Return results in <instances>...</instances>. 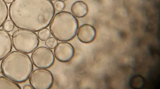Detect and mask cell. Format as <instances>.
<instances>
[{
    "label": "cell",
    "instance_id": "obj_1",
    "mask_svg": "<svg viewBox=\"0 0 160 89\" xmlns=\"http://www.w3.org/2000/svg\"><path fill=\"white\" fill-rule=\"evenodd\" d=\"M8 13L18 28L37 32L49 26L55 10L50 0H14Z\"/></svg>",
    "mask_w": 160,
    "mask_h": 89
},
{
    "label": "cell",
    "instance_id": "obj_2",
    "mask_svg": "<svg viewBox=\"0 0 160 89\" xmlns=\"http://www.w3.org/2000/svg\"><path fill=\"white\" fill-rule=\"evenodd\" d=\"M1 72L7 78L17 83L28 79L33 70V65L30 57L18 51L9 53L2 61Z\"/></svg>",
    "mask_w": 160,
    "mask_h": 89
},
{
    "label": "cell",
    "instance_id": "obj_3",
    "mask_svg": "<svg viewBox=\"0 0 160 89\" xmlns=\"http://www.w3.org/2000/svg\"><path fill=\"white\" fill-rule=\"evenodd\" d=\"M49 25L50 32L54 37L60 41L68 42L76 36L79 24L72 13L63 11L55 15Z\"/></svg>",
    "mask_w": 160,
    "mask_h": 89
},
{
    "label": "cell",
    "instance_id": "obj_4",
    "mask_svg": "<svg viewBox=\"0 0 160 89\" xmlns=\"http://www.w3.org/2000/svg\"><path fill=\"white\" fill-rule=\"evenodd\" d=\"M12 40L16 50L27 54L33 52L38 46L39 42L35 32L21 29L13 32Z\"/></svg>",
    "mask_w": 160,
    "mask_h": 89
},
{
    "label": "cell",
    "instance_id": "obj_5",
    "mask_svg": "<svg viewBox=\"0 0 160 89\" xmlns=\"http://www.w3.org/2000/svg\"><path fill=\"white\" fill-rule=\"evenodd\" d=\"M29 78L30 84L35 89H50L54 82L52 74L46 69H36L32 72Z\"/></svg>",
    "mask_w": 160,
    "mask_h": 89
},
{
    "label": "cell",
    "instance_id": "obj_6",
    "mask_svg": "<svg viewBox=\"0 0 160 89\" xmlns=\"http://www.w3.org/2000/svg\"><path fill=\"white\" fill-rule=\"evenodd\" d=\"M31 57L34 65L40 68H49L55 61L54 56L52 51L44 46L37 48L32 52Z\"/></svg>",
    "mask_w": 160,
    "mask_h": 89
},
{
    "label": "cell",
    "instance_id": "obj_7",
    "mask_svg": "<svg viewBox=\"0 0 160 89\" xmlns=\"http://www.w3.org/2000/svg\"><path fill=\"white\" fill-rule=\"evenodd\" d=\"M75 53L74 48L70 43L62 42L57 44L54 48V56L58 61L67 62L73 58Z\"/></svg>",
    "mask_w": 160,
    "mask_h": 89
},
{
    "label": "cell",
    "instance_id": "obj_8",
    "mask_svg": "<svg viewBox=\"0 0 160 89\" xmlns=\"http://www.w3.org/2000/svg\"><path fill=\"white\" fill-rule=\"evenodd\" d=\"M96 32L95 28L92 25L84 24L78 28L77 37L81 42L88 43L92 42L95 38Z\"/></svg>",
    "mask_w": 160,
    "mask_h": 89
},
{
    "label": "cell",
    "instance_id": "obj_9",
    "mask_svg": "<svg viewBox=\"0 0 160 89\" xmlns=\"http://www.w3.org/2000/svg\"><path fill=\"white\" fill-rule=\"evenodd\" d=\"M12 49V42L9 34L0 29V61L10 53Z\"/></svg>",
    "mask_w": 160,
    "mask_h": 89
},
{
    "label": "cell",
    "instance_id": "obj_10",
    "mask_svg": "<svg viewBox=\"0 0 160 89\" xmlns=\"http://www.w3.org/2000/svg\"><path fill=\"white\" fill-rule=\"evenodd\" d=\"M88 9L87 4L84 2L78 1L74 2L71 7V11L73 15L78 18L85 17Z\"/></svg>",
    "mask_w": 160,
    "mask_h": 89
},
{
    "label": "cell",
    "instance_id": "obj_11",
    "mask_svg": "<svg viewBox=\"0 0 160 89\" xmlns=\"http://www.w3.org/2000/svg\"><path fill=\"white\" fill-rule=\"evenodd\" d=\"M0 89H21L15 82L3 76H0Z\"/></svg>",
    "mask_w": 160,
    "mask_h": 89
},
{
    "label": "cell",
    "instance_id": "obj_12",
    "mask_svg": "<svg viewBox=\"0 0 160 89\" xmlns=\"http://www.w3.org/2000/svg\"><path fill=\"white\" fill-rule=\"evenodd\" d=\"M8 7L4 0H0V27L8 18Z\"/></svg>",
    "mask_w": 160,
    "mask_h": 89
},
{
    "label": "cell",
    "instance_id": "obj_13",
    "mask_svg": "<svg viewBox=\"0 0 160 89\" xmlns=\"http://www.w3.org/2000/svg\"><path fill=\"white\" fill-rule=\"evenodd\" d=\"M51 35L50 30L45 28L39 30L38 33V38L41 40L44 41L49 37Z\"/></svg>",
    "mask_w": 160,
    "mask_h": 89
},
{
    "label": "cell",
    "instance_id": "obj_14",
    "mask_svg": "<svg viewBox=\"0 0 160 89\" xmlns=\"http://www.w3.org/2000/svg\"><path fill=\"white\" fill-rule=\"evenodd\" d=\"M58 44L57 40L54 37H49L45 41V45L48 48L54 49Z\"/></svg>",
    "mask_w": 160,
    "mask_h": 89
},
{
    "label": "cell",
    "instance_id": "obj_15",
    "mask_svg": "<svg viewBox=\"0 0 160 89\" xmlns=\"http://www.w3.org/2000/svg\"><path fill=\"white\" fill-rule=\"evenodd\" d=\"M2 27L3 29L8 32H9L13 31L15 27V26L12 21L8 20L4 23Z\"/></svg>",
    "mask_w": 160,
    "mask_h": 89
},
{
    "label": "cell",
    "instance_id": "obj_16",
    "mask_svg": "<svg viewBox=\"0 0 160 89\" xmlns=\"http://www.w3.org/2000/svg\"><path fill=\"white\" fill-rule=\"evenodd\" d=\"M53 6L55 10L58 12H61L65 8V4L63 2L58 0L54 2Z\"/></svg>",
    "mask_w": 160,
    "mask_h": 89
},
{
    "label": "cell",
    "instance_id": "obj_17",
    "mask_svg": "<svg viewBox=\"0 0 160 89\" xmlns=\"http://www.w3.org/2000/svg\"><path fill=\"white\" fill-rule=\"evenodd\" d=\"M23 89H33V87L31 85H24L23 87Z\"/></svg>",
    "mask_w": 160,
    "mask_h": 89
},
{
    "label": "cell",
    "instance_id": "obj_18",
    "mask_svg": "<svg viewBox=\"0 0 160 89\" xmlns=\"http://www.w3.org/2000/svg\"><path fill=\"white\" fill-rule=\"evenodd\" d=\"M6 3H11L14 0H4Z\"/></svg>",
    "mask_w": 160,
    "mask_h": 89
},
{
    "label": "cell",
    "instance_id": "obj_19",
    "mask_svg": "<svg viewBox=\"0 0 160 89\" xmlns=\"http://www.w3.org/2000/svg\"><path fill=\"white\" fill-rule=\"evenodd\" d=\"M60 0L63 1V2H64V1H66V0Z\"/></svg>",
    "mask_w": 160,
    "mask_h": 89
},
{
    "label": "cell",
    "instance_id": "obj_20",
    "mask_svg": "<svg viewBox=\"0 0 160 89\" xmlns=\"http://www.w3.org/2000/svg\"><path fill=\"white\" fill-rule=\"evenodd\" d=\"M50 0V1H54V0Z\"/></svg>",
    "mask_w": 160,
    "mask_h": 89
}]
</instances>
